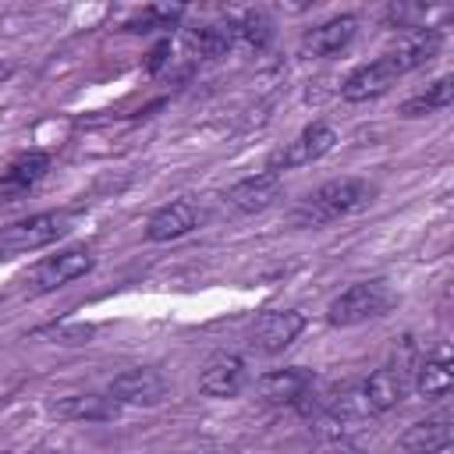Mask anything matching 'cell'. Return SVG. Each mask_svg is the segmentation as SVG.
<instances>
[{
  "mask_svg": "<svg viewBox=\"0 0 454 454\" xmlns=\"http://www.w3.org/2000/svg\"><path fill=\"white\" fill-rule=\"evenodd\" d=\"M372 188L358 177H337V181H326L319 184L316 192H309L298 209H294V223L298 227H323V223H333L355 209H362L369 202Z\"/></svg>",
  "mask_w": 454,
  "mask_h": 454,
  "instance_id": "6da1fadb",
  "label": "cell"
},
{
  "mask_svg": "<svg viewBox=\"0 0 454 454\" xmlns=\"http://www.w3.org/2000/svg\"><path fill=\"white\" fill-rule=\"evenodd\" d=\"M394 305V294L383 280H362V284H351L344 294H337L326 309V319L333 326H358L365 319H376L383 316L387 309Z\"/></svg>",
  "mask_w": 454,
  "mask_h": 454,
  "instance_id": "7a4b0ae2",
  "label": "cell"
},
{
  "mask_svg": "<svg viewBox=\"0 0 454 454\" xmlns=\"http://www.w3.org/2000/svg\"><path fill=\"white\" fill-rule=\"evenodd\" d=\"M415 362H419V358H415L411 344H404V355H401V358L387 362L383 369H376L369 380L358 383L362 394H365V401H369V411H372V415H383V411H390L394 404L404 401V394H408V387H411V376H415Z\"/></svg>",
  "mask_w": 454,
  "mask_h": 454,
  "instance_id": "3957f363",
  "label": "cell"
},
{
  "mask_svg": "<svg viewBox=\"0 0 454 454\" xmlns=\"http://www.w3.org/2000/svg\"><path fill=\"white\" fill-rule=\"evenodd\" d=\"M64 231H67L64 227V216H57V213H35L28 220H18V223H11V227L0 231V259L35 252V248L57 241Z\"/></svg>",
  "mask_w": 454,
  "mask_h": 454,
  "instance_id": "277c9868",
  "label": "cell"
},
{
  "mask_svg": "<svg viewBox=\"0 0 454 454\" xmlns=\"http://www.w3.org/2000/svg\"><path fill=\"white\" fill-rule=\"evenodd\" d=\"M92 266H96V255H92L89 248H64V252H57V255L43 259V262L32 270V277H28V291H32V294L57 291V287H64V284L85 277Z\"/></svg>",
  "mask_w": 454,
  "mask_h": 454,
  "instance_id": "5b68a950",
  "label": "cell"
},
{
  "mask_svg": "<svg viewBox=\"0 0 454 454\" xmlns=\"http://www.w3.org/2000/svg\"><path fill=\"white\" fill-rule=\"evenodd\" d=\"M301 330H305V316H301L298 309H270V312H262V316L252 323L248 344H252L255 351H262V355H277V351H284L287 344H294Z\"/></svg>",
  "mask_w": 454,
  "mask_h": 454,
  "instance_id": "8992f818",
  "label": "cell"
},
{
  "mask_svg": "<svg viewBox=\"0 0 454 454\" xmlns=\"http://www.w3.org/2000/svg\"><path fill=\"white\" fill-rule=\"evenodd\" d=\"M333 142H337V131H333L330 124H309V128L298 131L280 153L270 156V167H266V170L280 174V170H291V167H309V163H316L319 156H326V153L333 149Z\"/></svg>",
  "mask_w": 454,
  "mask_h": 454,
  "instance_id": "52a82bcc",
  "label": "cell"
},
{
  "mask_svg": "<svg viewBox=\"0 0 454 454\" xmlns=\"http://www.w3.org/2000/svg\"><path fill=\"white\" fill-rule=\"evenodd\" d=\"M440 46H443L440 28H411V32H404L383 57H387V64H390V67L397 71V78H401V74L419 71V67H426L429 60H436V57H440Z\"/></svg>",
  "mask_w": 454,
  "mask_h": 454,
  "instance_id": "ba28073f",
  "label": "cell"
},
{
  "mask_svg": "<svg viewBox=\"0 0 454 454\" xmlns=\"http://www.w3.org/2000/svg\"><path fill=\"white\" fill-rule=\"evenodd\" d=\"M50 170V156L32 149V153H18L4 170H0V199L4 202H14L21 195H28Z\"/></svg>",
  "mask_w": 454,
  "mask_h": 454,
  "instance_id": "9c48e42d",
  "label": "cell"
},
{
  "mask_svg": "<svg viewBox=\"0 0 454 454\" xmlns=\"http://www.w3.org/2000/svg\"><path fill=\"white\" fill-rule=\"evenodd\" d=\"M280 188H284L280 174H273V170H259V174L241 177L238 184H231L223 199H227L238 213H262L266 206H273V202L280 199Z\"/></svg>",
  "mask_w": 454,
  "mask_h": 454,
  "instance_id": "30bf717a",
  "label": "cell"
},
{
  "mask_svg": "<svg viewBox=\"0 0 454 454\" xmlns=\"http://www.w3.org/2000/svg\"><path fill=\"white\" fill-rule=\"evenodd\" d=\"M245 380H248L245 362L238 355L223 351V355H213L206 362V369L199 372V390L206 397H238L245 390Z\"/></svg>",
  "mask_w": 454,
  "mask_h": 454,
  "instance_id": "8fae6325",
  "label": "cell"
},
{
  "mask_svg": "<svg viewBox=\"0 0 454 454\" xmlns=\"http://www.w3.org/2000/svg\"><path fill=\"white\" fill-rule=\"evenodd\" d=\"M394 82H397V71L387 64V57H380V60H369V64L355 67V71L344 78L340 96H344L348 103H369V99L383 96Z\"/></svg>",
  "mask_w": 454,
  "mask_h": 454,
  "instance_id": "7c38bea8",
  "label": "cell"
},
{
  "mask_svg": "<svg viewBox=\"0 0 454 454\" xmlns=\"http://www.w3.org/2000/svg\"><path fill=\"white\" fill-rule=\"evenodd\" d=\"M163 394H167V383L156 369H131L110 383V397L117 404H160Z\"/></svg>",
  "mask_w": 454,
  "mask_h": 454,
  "instance_id": "4fadbf2b",
  "label": "cell"
},
{
  "mask_svg": "<svg viewBox=\"0 0 454 454\" xmlns=\"http://www.w3.org/2000/svg\"><path fill=\"white\" fill-rule=\"evenodd\" d=\"M199 220H202L199 206L188 202V199H177V202H167L163 209H156V213L149 216L145 238H149V241H174V238L188 234L192 227H199Z\"/></svg>",
  "mask_w": 454,
  "mask_h": 454,
  "instance_id": "5bb4252c",
  "label": "cell"
},
{
  "mask_svg": "<svg viewBox=\"0 0 454 454\" xmlns=\"http://www.w3.org/2000/svg\"><path fill=\"white\" fill-rule=\"evenodd\" d=\"M450 440H454V422L443 411V415H433V419L408 426L401 433V450L404 454H440L450 447Z\"/></svg>",
  "mask_w": 454,
  "mask_h": 454,
  "instance_id": "9a60e30c",
  "label": "cell"
},
{
  "mask_svg": "<svg viewBox=\"0 0 454 454\" xmlns=\"http://www.w3.org/2000/svg\"><path fill=\"white\" fill-rule=\"evenodd\" d=\"M355 28H358V21H355L351 14L330 18V21L309 28V32L301 35V50H309L312 57H333V53H340V50L355 39Z\"/></svg>",
  "mask_w": 454,
  "mask_h": 454,
  "instance_id": "2e32d148",
  "label": "cell"
},
{
  "mask_svg": "<svg viewBox=\"0 0 454 454\" xmlns=\"http://www.w3.org/2000/svg\"><path fill=\"white\" fill-rule=\"evenodd\" d=\"M53 419H67V422H103L117 415V401L103 397V394H71L50 404Z\"/></svg>",
  "mask_w": 454,
  "mask_h": 454,
  "instance_id": "e0dca14e",
  "label": "cell"
},
{
  "mask_svg": "<svg viewBox=\"0 0 454 454\" xmlns=\"http://www.w3.org/2000/svg\"><path fill=\"white\" fill-rule=\"evenodd\" d=\"M312 372L309 369H273L259 380V397L270 404H294L309 387H312Z\"/></svg>",
  "mask_w": 454,
  "mask_h": 454,
  "instance_id": "ac0fdd59",
  "label": "cell"
},
{
  "mask_svg": "<svg viewBox=\"0 0 454 454\" xmlns=\"http://www.w3.org/2000/svg\"><path fill=\"white\" fill-rule=\"evenodd\" d=\"M411 383H415V390H419L422 397H447V394H450V383H454L447 351H436V355H429V358H419Z\"/></svg>",
  "mask_w": 454,
  "mask_h": 454,
  "instance_id": "d6986e66",
  "label": "cell"
},
{
  "mask_svg": "<svg viewBox=\"0 0 454 454\" xmlns=\"http://www.w3.org/2000/svg\"><path fill=\"white\" fill-rule=\"evenodd\" d=\"M450 99H454V78H436L433 85H426L422 92H415L401 103V117H426V114L447 110Z\"/></svg>",
  "mask_w": 454,
  "mask_h": 454,
  "instance_id": "ffe728a7",
  "label": "cell"
},
{
  "mask_svg": "<svg viewBox=\"0 0 454 454\" xmlns=\"http://www.w3.org/2000/svg\"><path fill=\"white\" fill-rule=\"evenodd\" d=\"M238 39V25L234 21H213L202 25L199 32H192V50H199V57H223Z\"/></svg>",
  "mask_w": 454,
  "mask_h": 454,
  "instance_id": "44dd1931",
  "label": "cell"
},
{
  "mask_svg": "<svg viewBox=\"0 0 454 454\" xmlns=\"http://www.w3.org/2000/svg\"><path fill=\"white\" fill-rule=\"evenodd\" d=\"M238 35L248 43V46H266L270 43V35H273V21L266 18V14H259V11H248L241 21H238Z\"/></svg>",
  "mask_w": 454,
  "mask_h": 454,
  "instance_id": "7402d4cb",
  "label": "cell"
},
{
  "mask_svg": "<svg viewBox=\"0 0 454 454\" xmlns=\"http://www.w3.org/2000/svg\"><path fill=\"white\" fill-rule=\"evenodd\" d=\"M163 57H167V43H160V46L153 50V60H149V71H156V67L163 64Z\"/></svg>",
  "mask_w": 454,
  "mask_h": 454,
  "instance_id": "603a6c76",
  "label": "cell"
},
{
  "mask_svg": "<svg viewBox=\"0 0 454 454\" xmlns=\"http://www.w3.org/2000/svg\"><path fill=\"white\" fill-rule=\"evenodd\" d=\"M177 454H213V450H177Z\"/></svg>",
  "mask_w": 454,
  "mask_h": 454,
  "instance_id": "cb8c5ba5",
  "label": "cell"
},
{
  "mask_svg": "<svg viewBox=\"0 0 454 454\" xmlns=\"http://www.w3.org/2000/svg\"><path fill=\"white\" fill-rule=\"evenodd\" d=\"M0 454H4V450H0Z\"/></svg>",
  "mask_w": 454,
  "mask_h": 454,
  "instance_id": "d4e9b609",
  "label": "cell"
}]
</instances>
